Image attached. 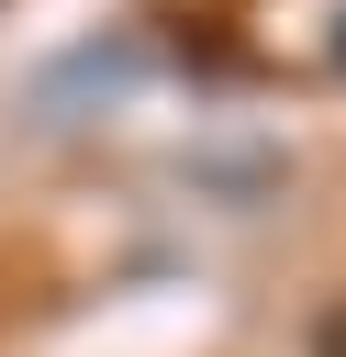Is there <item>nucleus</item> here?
Returning <instances> with one entry per match:
<instances>
[{"label": "nucleus", "mask_w": 346, "mask_h": 357, "mask_svg": "<svg viewBox=\"0 0 346 357\" xmlns=\"http://www.w3.org/2000/svg\"><path fill=\"white\" fill-rule=\"evenodd\" d=\"M335 67H346V22H335Z\"/></svg>", "instance_id": "nucleus-1"}]
</instances>
